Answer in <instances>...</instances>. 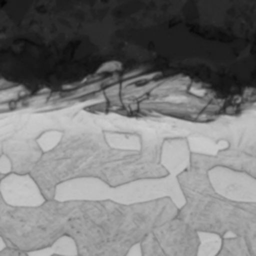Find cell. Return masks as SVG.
<instances>
[{"mask_svg":"<svg viewBox=\"0 0 256 256\" xmlns=\"http://www.w3.org/2000/svg\"><path fill=\"white\" fill-rule=\"evenodd\" d=\"M5 246H6V245H5L4 241H3V240H2V238L0 237V250H1V249H3Z\"/></svg>","mask_w":256,"mask_h":256,"instance_id":"obj_13","label":"cell"},{"mask_svg":"<svg viewBox=\"0 0 256 256\" xmlns=\"http://www.w3.org/2000/svg\"><path fill=\"white\" fill-rule=\"evenodd\" d=\"M199 233L178 214L150 231L139 244L141 256H198Z\"/></svg>","mask_w":256,"mask_h":256,"instance_id":"obj_5","label":"cell"},{"mask_svg":"<svg viewBox=\"0 0 256 256\" xmlns=\"http://www.w3.org/2000/svg\"><path fill=\"white\" fill-rule=\"evenodd\" d=\"M49 256H77V255H62V254H51Z\"/></svg>","mask_w":256,"mask_h":256,"instance_id":"obj_14","label":"cell"},{"mask_svg":"<svg viewBox=\"0 0 256 256\" xmlns=\"http://www.w3.org/2000/svg\"><path fill=\"white\" fill-rule=\"evenodd\" d=\"M0 192L10 206H38L46 201L30 174L4 175L0 181Z\"/></svg>","mask_w":256,"mask_h":256,"instance_id":"obj_6","label":"cell"},{"mask_svg":"<svg viewBox=\"0 0 256 256\" xmlns=\"http://www.w3.org/2000/svg\"><path fill=\"white\" fill-rule=\"evenodd\" d=\"M0 256H30L27 252L5 246L0 250Z\"/></svg>","mask_w":256,"mask_h":256,"instance_id":"obj_11","label":"cell"},{"mask_svg":"<svg viewBox=\"0 0 256 256\" xmlns=\"http://www.w3.org/2000/svg\"><path fill=\"white\" fill-rule=\"evenodd\" d=\"M184 204L178 216L198 233L225 237L231 233L239 200H232L218 192L211 181L210 171L189 163L177 175Z\"/></svg>","mask_w":256,"mask_h":256,"instance_id":"obj_2","label":"cell"},{"mask_svg":"<svg viewBox=\"0 0 256 256\" xmlns=\"http://www.w3.org/2000/svg\"><path fill=\"white\" fill-rule=\"evenodd\" d=\"M77 256H128L159 224L175 216L170 197L134 203L111 199L49 200Z\"/></svg>","mask_w":256,"mask_h":256,"instance_id":"obj_1","label":"cell"},{"mask_svg":"<svg viewBox=\"0 0 256 256\" xmlns=\"http://www.w3.org/2000/svg\"><path fill=\"white\" fill-rule=\"evenodd\" d=\"M122 69V63L117 60H110L102 63L97 70V73H112Z\"/></svg>","mask_w":256,"mask_h":256,"instance_id":"obj_10","label":"cell"},{"mask_svg":"<svg viewBox=\"0 0 256 256\" xmlns=\"http://www.w3.org/2000/svg\"><path fill=\"white\" fill-rule=\"evenodd\" d=\"M108 147L106 141L96 147L68 142L64 132L59 144L42 154L30 176L45 200H52L59 185L75 179L90 178L94 166Z\"/></svg>","mask_w":256,"mask_h":256,"instance_id":"obj_3","label":"cell"},{"mask_svg":"<svg viewBox=\"0 0 256 256\" xmlns=\"http://www.w3.org/2000/svg\"><path fill=\"white\" fill-rule=\"evenodd\" d=\"M2 152L10 162V173L19 175L30 174L43 154L35 139L29 143L17 142L3 146Z\"/></svg>","mask_w":256,"mask_h":256,"instance_id":"obj_7","label":"cell"},{"mask_svg":"<svg viewBox=\"0 0 256 256\" xmlns=\"http://www.w3.org/2000/svg\"><path fill=\"white\" fill-rule=\"evenodd\" d=\"M8 207H9V205L5 202L3 196H2V194H1V192H0V221H1L3 215L5 214V212H6V210H7Z\"/></svg>","mask_w":256,"mask_h":256,"instance_id":"obj_12","label":"cell"},{"mask_svg":"<svg viewBox=\"0 0 256 256\" xmlns=\"http://www.w3.org/2000/svg\"><path fill=\"white\" fill-rule=\"evenodd\" d=\"M219 250L214 256H251V253L240 237H222Z\"/></svg>","mask_w":256,"mask_h":256,"instance_id":"obj_8","label":"cell"},{"mask_svg":"<svg viewBox=\"0 0 256 256\" xmlns=\"http://www.w3.org/2000/svg\"><path fill=\"white\" fill-rule=\"evenodd\" d=\"M64 135V131L61 130H47L41 133L37 138H35L36 143L40 147V149L44 152L50 151L55 146L59 144Z\"/></svg>","mask_w":256,"mask_h":256,"instance_id":"obj_9","label":"cell"},{"mask_svg":"<svg viewBox=\"0 0 256 256\" xmlns=\"http://www.w3.org/2000/svg\"><path fill=\"white\" fill-rule=\"evenodd\" d=\"M63 224L49 200L38 206H10L0 221L5 245L27 253L51 247L64 236Z\"/></svg>","mask_w":256,"mask_h":256,"instance_id":"obj_4","label":"cell"},{"mask_svg":"<svg viewBox=\"0 0 256 256\" xmlns=\"http://www.w3.org/2000/svg\"><path fill=\"white\" fill-rule=\"evenodd\" d=\"M1 155H2V147H0V158H1ZM3 176H4V175L0 172V181H1V179H2Z\"/></svg>","mask_w":256,"mask_h":256,"instance_id":"obj_15","label":"cell"}]
</instances>
